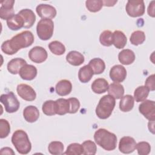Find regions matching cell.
I'll use <instances>...</instances> for the list:
<instances>
[{
  "label": "cell",
  "mask_w": 155,
  "mask_h": 155,
  "mask_svg": "<svg viewBox=\"0 0 155 155\" xmlns=\"http://www.w3.org/2000/svg\"><path fill=\"white\" fill-rule=\"evenodd\" d=\"M87 8L90 12H99L103 6V2L101 0H87L85 2Z\"/></svg>",
  "instance_id": "74e56055"
},
{
  "label": "cell",
  "mask_w": 155,
  "mask_h": 155,
  "mask_svg": "<svg viewBox=\"0 0 155 155\" xmlns=\"http://www.w3.org/2000/svg\"><path fill=\"white\" fill-rule=\"evenodd\" d=\"M25 64H27L25 60L21 58H16L10 60L8 62L7 67L8 71L10 73L16 74L19 73L21 68Z\"/></svg>",
  "instance_id": "d6986e66"
},
{
  "label": "cell",
  "mask_w": 155,
  "mask_h": 155,
  "mask_svg": "<svg viewBox=\"0 0 155 155\" xmlns=\"http://www.w3.org/2000/svg\"><path fill=\"white\" fill-rule=\"evenodd\" d=\"M137 153L139 155H147L151 151V146L147 142L142 141L136 144Z\"/></svg>",
  "instance_id": "ab89813d"
},
{
  "label": "cell",
  "mask_w": 155,
  "mask_h": 155,
  "mask_svg": "<svg viewBox=\"0 0 155 155\" xmlns=\"http://www.w3.org/2000/svg\"><path fill=\"white\" fill-rule=\"evenodd\" d=\"M30 59L35 63L40 64L44 62L47 57L48 53L45 48L40 46H36L32 48L28 52Z\"/></svg>",
  "instance_id": "9c48e42d"
},
{
  "label": "cell",
  "mask_w": 155,
  "mask_h": 155,
  "mask_svg": "<svg viewBox=\"0 0 155 155\" xmlns=\"http://www.w3.org/2000/svg\"><path fill=\"white\" fill-rule=\"evenodd\" d=\"M139 112L148 120H155V102L154 101L145 100L139 106Z\"/></svg>",
  "instance_id": "ba28073f"
},
{
  "label": "cell",
  "mask_w": 155,
  "mask_h": 155,
  "mask_svg": "<svg viewBox=\"0 0 155 155\" xmlns=\"http://www.w3.org/2000/svg\"><path fill=\"white\" fill-rule=\"evenodd\" d=\"M36 11L38 16L42 19H53L56 15V8L49 4H41L36 8Z\"/></svg>",
  "instance_id": "7c38bea8"
},
{
  "label": "cell",
  "mask_w": 155,
  "mask_h": 155,
  "mask_svg": "<svg viewBox=\"0 0 155 155\" xmlns=\"http://www.w3.org/2000/svg\"><path fill=\"white\" fill-rule=\"evenodd\" d=\"M127 14L133 18H136L142 16L145 13V7L143 1H128L126 7Z\"/></svg>",
  "instance_id": "52a82bcc"
},
{
  "label": "cell",
  "mask_w": 155,
  "mask_h": 155,
  "mask_svg": "<svg viewBox=\"0 0 155 155\" xmlns=\"http://www.w3.org/2000/svg\"><path fill=\"white\" fill-rule=\"evenodd\" d=\"M115 99L110 94L103 96L99 100L96 108V114L101 119L108 118L114 108Z\"/></svg>",
  "instance_id": "277c9868"
},
{
  "label": "cell",
  "mask_w": 155,
  "mask_h": 155,
  "mask_svg": "<svg viewBox=\"0 0 155 155\" xmlns=\"http://www.w3.org/2000/svg\"><path fill=\"white\" fill-rule=\"evenodd\" d=\"M103 5L107 6V7H111L113 6L117 1H102Z\"/></svg>",
  "instance_id": "f6af8a7d"
},
{
  "label": "cell",
  "mask_w": 155,
  "mask_h": 155,
  "mask_svg": "<svg viewBox=\"0 0 155 155\" xmlns=\"http://www.w3.org/2000/svg\"><path fill=\"white\" fill-rule=\"evenodd\" d=\"M94 73L91 68L88 65H85L81 67L78 72V78L82 83L89 82L93 77Z\"/></svg>",
  "instance_id": "83f0119b"
},
{
  "label": "cell",
  "mask_w": 155,
  "mask_h": 155,
  "mask_svg": "<svg viewBox=\"0 0 155 155\" xmlns=\"http://www.w3.org/2000/svg\"><path fill=\"white\" fill-rule=\"evenodd\" d=\"M72 90V84L71 82L67 79H62L59 81L55 86L56 93L61 96H67L70 93Z\"/></svg>",
  "instance_id": "ac0fdd59"
},
{
  "label": "cell",
  "mask_w": 155,
  "mask_h": 155,
  "mask_svg": "<svg viewBox=\"0 0 155 155\" xmlns=\"http://www.w3.org/2000/svg\"><path fill=\"white\" fill-rule=\"evenodd\" d=\"M56 113L58 115H64L68 113L70 105L68 99L59 98L55 101Z\"/></svg>",
  "instance_id": "f1b7e54d"
},
{
  "label": "cell",
  "mask_w": 155,
  "mask_h": 155,
  "mask_svg": "<svg viewBox=\"0 0 155 155\" xmlns=\"http://www.w3.org/2000/svg\"><path fill=\"white\" fill-rule=\"evenodd\" d=\"M10 132V126L8 122L4 119H0V137L1 139L7 137Z\"/></svg>",
  "instance_id": "f35d334b"
},
{
  "label": "cell",
  "mask_w": 155,
  "mask_h": 155,
  "mask_svg": "<svg viewBox=\"0 0 155 155\" xmlns=\"http://www.w3.org/2000/svg\"><path fill=\"white\" fill-rule=\"evenodd\" d=\"M84 149L83 154L85 155H94L97 151V147L94 142L90 140L84 141L82 144Z\"/></svg>",
  "instance_id": "8d00e7d4"
},
{
  "label": "cell",
  "mask_w": 155,
  "mask_h": 155,
  "mask_svg": "<svg viewBox=\"0 0 155 155\" xmlns=\"http://www.w3.org/2000/svg\"><path fill=\"white\" fill-rule=\"evenodd\" d=\"M88 65L91 68L94 74H99L103 73L105 68L104 61L99 58H93L90 61Z\"/></svg>",
  "instance_id": "4316f807"
},
{
  "label": "cell",
  "mask_w": 155,
  "mask_h": 155,
  "mask_svg": "<svg viewBox=\"0 0 155 155\" xmlns=\"http://www.w3.org/2000/svg\"><path fill=\"white\" fill-rule=\"evenodd\" d=\"M134 104V97L130 94L123 96L119 102V108L123 112H128L131 111Z\"/></svg>",
  "instance_id": "484cf974"
},
{
  "label": "cell",
  "mask_w": 155,
  "mask_h": 155,
  "mask_svg": "<svg viewBox=\"0 0 155 155\" xmlns=\"http://www.w3.org/2000/svg\"><path fill=\"white\" fill-rule=\"evenodd\" d=\"M18 14L22 17L24 21V28H29L33 25L36 21V16L31 10L22 9L18 12Z\"/></svg>",
  "instance_id": "e0dca14e"
},
{
  "label": "cell",
  "mask_w": 155,
  "mask_h": 155,
  "mask_svg": "<svg viewBox=\"0 0 155 155\" xmlns=\"http://www.w3.org/2000/svg\"><path fill=\"white\" fill-rule=\"evenodd\" d=\"M136 140L133 137L130 136H124L120 139L119 150L122 153L130 154L136 150Z\"/></svg>",
  "instance_id": "8fae6325"
},
{
  "label": "cell",
  "mask_w": 155,
  "mask_h": 155,
  "mask_svg": "<svg viewBox=\"0 0 155 155\" xmlns=\"http://www.w3.org/2000/svg\"><path fill=\"white\" fill-rule=\"evenodd\" d=\"M99 41L104 46H111L113 45V33L110 30H104L100 35Z\"/></svg>",
  "instance_id": "d590c367"
},
{
  "label": "cell",
  "mask_w": 155,
  "mask_h": 155,
  "mask_svg": "<svg viewBox=\"0 0 155 155\" xmlns=\"http://www.w3.org/2000/svg\"><path fill=\"white\" fill-rule=\"evenodd\" d=\"M19 74L23 80L31 81L37 75V69L34 65L25 64L21 68Z\"/></svg>",
  "instance_id": "9a60e30c"
},
{
  "label": "cell",
  "mask_w": 155,
  "mask_h": 155,
  "mask_svg": "<svg viewBox=\"0 0 155 155\" xmlns=\"http://www.w3.org/2000/svg\"><path fill=\"white\" fill-rule=\"evenodd\" d=\"M154 3H155V1H152L149 5H148V10H147V12H148V14L149 16L154 18L155 16V13H154Z\"/></svg>",
  "instance_id": "7bdbcfd3"
},
{
  "label": "cell",
  "mask_w": 155,
  "mask_h": 155,
  "mask_svg": "<svg viewBox=\"0 0 155 155\" xmlns=\"http://www.w3.org/2000/svg\"><path fill=\"white\" fill-rule=\"evenodd\" d=\"M145 86L148 88V89L150 91H154L155 90V85H154V74H151L149 76L145 82Z\"/></svg>",
  "instance_id": "b9f144b4"
},
{
  "label": "cell",
  "mask_w": 155,
  "mask_h": 155,
  "mask_svg": "<svg viewBox=\"0 0 155 155\" xmlns=\"http://www.w3.org/2000/svg\"><path fill=\"white\" fill-rule=\"evenodd\" d=\"M0 101L4 105L5 111L8 113H15L19 108L20 103L12 91L1 94Z\"/></svg>",
  "instance_id": "8992f818"
},
{
  "label": "cell",
  "mask_w": 155,
  "mask_h": 155,
  "mask_svg": "<svg viewBox=\"0 0 155 155\" xmlns=\"http://www.w3.org/2000/svg\"><path fill=\"white\" fill-rule=\"evenodd\" d=\"M7 25L10 30L16 31L24 27V21L20 15L15 14L7 20Z\"/></svg>",
  "instance_id": "ffe728a7"
},
{
  "label": "cell",
  "mask_w": 155,
  "mask_h": 155,
  "mask_svg": "<svg viewBox=\"0 0 155 155\" xmlns=\"http://www.w3.org/2000/svg\"><path fill=\"white\" fill-rule=\"evenodd\" d=\"M110 77L114 82H122L127 77V70L121 65H114L110 70Z\"/></svg>",
  "instance_id": "4fadbf2b"
},
{
  "label": "cell",
  "mask_w": 155,
  "mask_h": 155,
  "mask_svg": "<svg viewBox=\"0 0 155 155\" xmlns=\"http://www.w3.org/2000/svg\"><path fill=\"white\" fill-rule=\"evenodd\" d=\"M16 91L18 94L24 100L33 101L36 99V94L34 89L25 84H21L17 86Z\"/></svg>",
  "instance_id": "30bf717a"
},
{
  "label": "cell",
  "mask_w": 155,
  "mask_h": 155,
  "mask_svg": "<svg viewBox=\"0 0 155 155\" xmlns=\"http://www.w3.org/2000/svg\"><path fill=\"white\" fill-rule=\"evenodd\" d=\"M145 40V33L141 30H136L132 33L130 41L131 44L134 45H138L142 44Z\"/></svg>",
  "instance_id": "d6a6232c"
},
{
  "label": "cell",
  "mask_w": 155,
  "mask_h": 155,
  "mask_svg": "<svg viewBox=\"0 0 155 155\" xmlns=\"http://www.w3.org/2000/svg\"><path fill=\"white\" fill-rule=\"evenodd\" d=\"M67 61L73 66H79L85 61L84 55L77 51H70L66 56Z\"/></svg>",
  "instance_id": "44dd1931"
},
{
  "label": "cell",
  "mask_w": 155,
  "mask_h": 155,
  "mask_svg": "<svg viewBox=\"0 0 155 155\" xmlns=\"http://www.w3.org/2000/svg\"><path fill=\"white\" fill-rule=\"evenodd\" d=\"M108 94L113 96L115 99H120L124 94V86L117 82L111 83L108 88Z\"/></svg>",
  "instance_id": "d4e9b609"
},
{
  "label": "cell",
  "mask_w": 155,
  "mask_h": 155,
  "mask_svg": "<svg viewBox=\"0 0 155 155\" xmlns=\"http://www.w3.org/2000/svg\"><path fill=\"white\" fill-rule=\"evenodd\" d=\"M1 6L0 7V18L2 19L7 20L15 15L13 5L15 1L5 0L1 2Z\"/></svg>",
  "instance_id": "5bb4252c"
},
{
  "label": "cell",
  "mask_w": 155,
  "mask_h": 155,
  "mask_svg": "<svg viewBox=\"0 0 155 155\" xmlns=\"http://www.w3.org/2000/svg\"><path fill=\"white\" fill-rule=\"evenodd\" d=\"M64 146L61 142L53 141L51 142L48 147V151L50 154L53 155H59L63 154Z\"/></svg>",
  "instance_id": "1f68e13d"
},
{
  "label": "cell",
  "mask_w": 155,
  "mask_h": 155,
  "mask_svg": "<svg viewBox=\"0 0 155 155\" xmlns=\"http://www.w3.org/2000/svg\"><path fill=\"white\" fill-rule=\"evenodd\" d=\"M150 90L145 86L142 85L138 87L134 91V99L137 102H143L149 94Z\"/></svg>",
  "instance_id": "f546056e"
},
{
  "label": "cell",
  "mask_w": 155,
  "mask_h": 155,
  "mask_svg": "<svg viewBox=\"0 0 155 155\" xmlns=\"http://www.w3.org/2000/svg\"><path fill=\"white\" fill-rule=\"evenodd\" d=\"M23 116L27 122H35L39 117V110L33 105L27 106L23 110Z\"/></svg>",
  "instance_id": "2e32d148"
},
{
  "label": "cell",
  "mask_w": 155,
  "mask_h": 155,
  "mask_svg": "<svg viewBox=\"0 0 155 155\" xmlns=\"http://www.w3.org/2000/svg\"><path fill=\"white\" fill-rule=\"evenodd\" d=\"M70 105V108L68 113L74 114L76 113L80 108L79 101L76 97H70L68 99Z\"/></svg>",
  "instance_id": "60d3db41"
},
{
  "label": "cell",
  "mask_w": 155,
  "mask_h": 155,
  "mask_svg": "<svg viewBox=\"0 0 155 155\" xmlns=\"http://www.w3.org/2000/svg\"><path fill=\"white\" fill-rule=\"evenodd\" d=\"M84 149L81 144L78 143H73L70 144L63 154L68 155H81L83 154Z\"/></svg>",
  "instance_id": "836d02e7"
},
{
  "label": "cell",
  "mask_w": 155,
  "mask_h": 155,
  "mask_svg": "<svg viewBox=\"0 0 155 155\" xmlns=\"http://www.w3.org/2000/svg\"><path fill=\"white\" fill-rule=\"evenodd\" d=\"M42 112L47 116H53L56 114L55 108V101L52 100L46 101L42 107Z\"/></svg>",
  "instance_id": "e575fe53"
},
{
  "label": "cell",
  "mask_w": 155,
  "mask_h": 155,
  "mask_svg": "<svg viewBox=\"0 0 155 155\" xmlns=\"http://www.w3.org/2000/svg\"><path fill=\"white\" fill-rule=\"evenodd\" d=\"M48 48L52 53L58 56L63 54L65 51L64 45L58 41H53L50 42Z\"/></svg>",
  "instance_id": "4dcf8cb0"
},
{
  "label": "cell",
  "mask_w": 155,
  "mask_h": 155,
  "mask_svg": "<svg viewBox=\"0 0 155 155\" xmlns=\"http://www.w3.org/2000/svg\"><path fill=\"white\" fill-rule=\"evenodd\" d=\"M12 142L19 154H27L31 151V142L27 133L22 130H17L13 133Z\"/></svg>",
  "instance_id": "3957f363"
},
{
  "label": "cell",
  "mask_w": 155,
  "mask_h": 155,
  "mask_svg": "<svg viewBox=\"0 0 155 155\" xmlns=\"http://www.w3.org/2000/svg\"><path fill=\"white\" fill-rule=\"evenodd\" d=\"M0 153L1 154H15L13 150L9 147H4L1 148Z\"/></svg>",
  "instance_id": "ee69618b"
},
{
  "label": "cell",
  "mask_w": 155,
  "mask_h": 155,
  "mask_svg": "<svg viewBox=\"0 0 155 155\" xmlns=\"http://www.w3.org/2000/svg\"><path fill=\"white\" fill-rule=\"evenodd\" d=\"M95 142L107 151H112L116 148L117 137L115 134L105 128H99L94 134Z\"/></svg>",
  "instance_id": "7a4b0ae2"
},
{
  "label": "cell",
  "mask_w": 155,
  "mask_h": 155,
  "mask_svg": "<svg viewBox=\"0 0 155 155\" xmlns=\"http://www.w3.org/2000/svg\"><path fill=\"white\" fill-rule=\"evenodd\" d=\"M127 38L122 31L115 30L113 33V44L116 48H123L127 44Z\"/></svg>",
  "instance_id": "603a6c76"
},
{
  "label": "cell",
  "mask_w": 155,
  "mask_h": 155,
  "mask_svg": "<svg viewBox=\"0 0 155 155\" xmlns=\"http://www.w3.org/2000/svg\"><path fill=\"white\" fill-rule=\"evenodd\" d=\"M108 86L109 85L107 80L104 78H97L93 82L91 90L95 93L102 94L108 90Z\"/></svg>",
  "instance_id": "cb8c5ba5"
},
{
  "label": "cell",
  "mask_w": 155,
  "mask_h": 155,
  "mask_svg": "<svg viewBox=\"0 0 155 155\" xmlns=\"http://www.w3.org/2000/svg\"><path fill=\"white\" fill-rule=\"evenodd\" d=\"M54 22L50 19H42L37 24L36 32L39 38L43 41L50 39L53 34Z\"/></svg>",
  "instance_id": "5b68a950"
},
{
  "label": "cell",
  "mask_w": 155,
  "mask_h": 155,
  "mask_svg": "<svg viewBox=\"0 0 155 155\" xmlns=\"http://www.w3.org/2000/svg\"><path fill=\"white\" fill-rule=\"evenodd\" d=\"M118 59L123 65L131 64L135 60L134 53L130 49H124L119 52Z\"/></svg>",
  "instance_id": "7402d4cb"
},
{
  "label": "cell",
  "mask_w": 155,
  "mask_h": 155,
  "mask_svg": "<svg viewBox=\"0 0 155 155\" xmlns=\"http://www.w3.org/2000/svg\"><path fill=\"white\" fill-rule=\"evenodd\" d=\"M34 39V36L31 31H23L12 37L11 39L4 41L1 45V50L6 54L12 55L20 49L31 45Z\"/></svg>",
  "instance_id": "6da1fadb"
}]
</instances>
